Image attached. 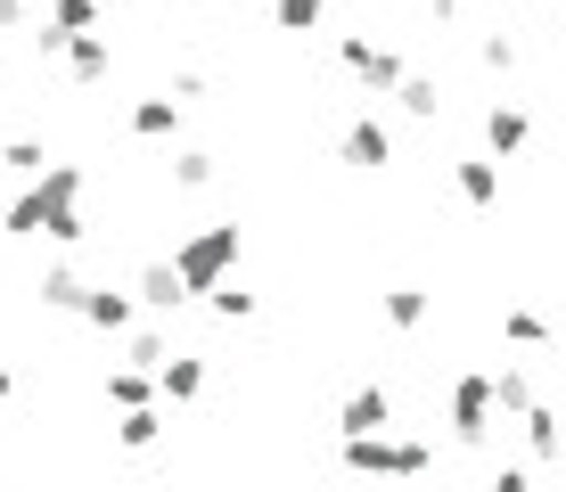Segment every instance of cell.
<instances>
[{
    "mask_svg": "<svg viewBox=\"0 0 566 492\" xmlns=\"http://www.w3.org/2000/svg\"><path fill=\"white\" fill-rule=\"evenodd\" d=\"M345 477H386V484H419L436 468V436H337Z\"/></svg>",
    "mask_w": 566,
    "mask_h": 492,
    "instance_id": "cell-1",
    "label": "cell"
},
{
    "mask_svg": "<svg viewBox=\"0 0 566 492\" xmlns=\"http://www.w3.org/2000/svg\"><path fill=\"white\" fill-rule=\"evenodd\" d=\"M239 239H247L239 222H206V230H189V239L165 254L172 280H181V295H213V287H222L230 271H239Z\"/></svg>",
    "mask_w": 566,
    "mask_h": 492,
    "instance_id": "cell-2",
    "label": "cell"
},
{
    "mask_svg": "<svg viewBox=\"0 0 566 492\" xmlns=\"http://www.w3.org/2000/svg\"><path fill=\"white\" fill-rule=\"evenodd\" d=\"M337 66H345V74H354V83H361L369 98H386V91H395V83H402V74H411V66H402V50H386V42H369V33H337Z\"/></svg>",
    "mask_w": 566,
    "mask_h": 492,
    "instance_id": "cell-3",
    "label": "cell"
},
{
    "mask_svg": "<svg viewBox=\"0 0 566 492\" xmlns=\"http://www.w3.org/2000/svg\"><path fill=\"white\" fill-rule=\"evenodd\" d=\"M452 443H468V451L493 443V386H484V369L452 378Z\"/></svg>",
    "mask_w": 566,
    "mask_h": 492,
    "instance_id": "cell-4",
    "label": "cell"
},
{
    "mask_svg": "<svg viewBox=\"0 0 566 492\" xmlns=\"http://www.w3.org/2000/svg\"><path fill=\"white\" fill-rule=\"evenodd\" d=\"M337 436H395V394H386L378 378H361L337 402Z\"/></svg>",
    "mask_w": 566,
    "mask_h": 492,
    "instance_id": "cell-5",
    "label": "cell"
},
{
    "mask_svg": "<svg viewBox=\"0 0 566 492\" xmlns=\"http://www.w3.org/2000/svg\"><path fill=\"white\" fill-rule=\"evenodd\" d=\"M337 156H345V165H354V172H378V165H395V132H386L378 124V115H354V124H345V140H337Z\"/></svg>",
    "mask_w": 566,
    "mask_h": 492,
    "instance_id": "cell-6",
    "label": "cell"
},
{
    "mask_svg": "<svg viewBox=\"0 0 566 492\" xmlns=\"http://www.w3.org/2000/svg\"><path fill=\"white\" fill-rule=\"evenodd\" d=\"M525 140H534V115H525L517 98H493V107H484V156H493V165H510Z\"/></svg>",
    "mask_w": 566,
    "mask_h": 492,
    "instance_id": "cell-7",
    "label": "cell"
},
{
    "mask_svg": "<svg viewBox=\"0 0 566 492\" xmlns=\"http://www.w3.org/2000/svg\"><path fill=\"white\" fill-rule=\"evenodd\" d=\"M206 378H213L206 353H172V362L156 369V410H189V402L206 394Z\"/></svg>",
    "mask_w": 566,
    "mask_h": 492,
    "instance_id": "cell-8",
    "label": "cell"
},
{
    "mask_svg": "<svg viewBox=\"0 0 566 492\" xmlns=\"http://www.w3.org/2000/svg\"><path fill=\"white\" fill-rule=\"evenodd\" d=\"M57 66H66L74 91H91V83H107V74H115V42H107V33H74V42L57 50Z\"/></svg>",
    "mask_w": 566,
    "mask_h": 492,
    "instance_id": "cell-9",
    "label": "cell"
},
{
    "mask_svg": "<svg viewBox=\"0 0 566 492\" xmlns=\"http://www.w3.org/2000/svg\"><path fill=\"white\" fill-rule=\"evenodd\" d=\"M132 312H181L189 304V295H181V280H172V263H165V254H148V263L140 271H132Z\"/></svg>",
    "mask_w": 566,
    "mask_h": 492,
    "instance_id": "cell-10",
    "label": "cell"
},
{
    "mask_svg": "<svg viewBox=\"0 0 566 492\" xmlns=\"http://www.w3.org/2000/svg\"><path fill=\"white\" fill-rule=\"evenodd\" d=\"M484 386H493V419H517V410H534V402H542V378H534L525 362L484 369Z\"/></svg>",
    "mask_w": 566,
    "mask_h": 492,
    "instance_id": "cell-11",
    "label": "cell"
},
{
    "mask_svg": "<svg viewBox=\"0 0 566 492\" xmlns=\"http://www.w3.org/2000/svg\"><path fill=\"white\" fill-rule=\"evenodd\" d=\"M386 328H395V337H419L427 321H436V287H419V280H402V287H386Z\"/></svg>",
    "mask_w": 566,
    "mask_h": 492,
    "instance_id": "cell-12",
    "label": "cell"
},
{
    "mask_svg": "<svg viewBox=\"0 0 566 492\" xmlns=\"http://www.w3.org/2000/svg\"><path fill=\"white\" fill-rule=\"evenodd\" d=\"M452 189H460L468 213H493V206H501V165H493V156H460V165H452Z\"/></svg>",
    "mask_w": 566,
    "mask_h": 492,
    "instance_id": "cell-13",
    "label": "cell"
},
{
    "mask_svg": "<svg viewBox=\"0 0 566 492\" xmlns=\"http://www.w3.org/2000/svg\"><path fill=\"white\" fill-rule=\"evenodd\" d=\"M74 321L99 328V337H124L140 312H132V295H124V287H83V312H74Z\"/></svg>",
    "mask_w": 566,
    "mask_h": 492,
    "instance_id": "cell-14",
    "label": "cell"
},
{
    "mask_svg": "<svg viewBox=\"0 0 566 492\" xmlns=\"http://www.w3.org/2000/svg\"><path fill=\"white\" fill-rule=\"evenodd\" d=\"M517 427H525V468H558V402H534V410H517Z\"/></svg>",
    "mask_w": 566,
    "mask_h": 492,
    "instance_id": "cell-15",
    "label": "cell"
},
{
    "mask_svg": "<svg viewBox=\"0 0 566 492\" xmlns=\"http://www.w3.org/2000/svg\"><path fill=\"white\" fill-rule=\"evenodd\" d=\"M181 98H165V91H148V98H132V132H140V140H172V132H181Z\"/></svg>",
    "mask_w": 566,
    "mask_h": 492,
    "instance_id": "cell-16",
    "label": "cell"
},
{
    "mask_svg": "<svg viewBox=\"0 0 566 492\" xmlns=\"http://www.w3.org/2000/svg\"><path fill=\"white\" fill-rule=\"evenodd\" d=\"M165 410H156V402H140V410H115V443H124V451H156V443H165Z\"/></svg>",
    "mask_w": 566,
    "mask_h": 492,
    "instance_id": "cell-17",
    "label": "cell"
},
{
    "mask_svg": "<svg viewBox=\"0 0 566 492\" xmlns=\"http://www.w3.org/2000/svg\"><path fill=\"white\" fill-rule=\"evenodd\" d=\"M83 271H74V263H50L42 271V280H33V295H42V312H83Z\"/></svg>",
    "mask_w": 566,
    "mask_h": 492,
    "instance_id": "cell-18",
    "label": "cell"
},
{
    "mask_svg": "<svg viewBox=\"0 0 566 492\" xmlns=\"http://www.w3.org/2000/svg\"><path fill=\"white\" fill-rule=\"evenodd\" d=\"M124 337H132V345H124V369H148V378H156V369L172 362V337H165L156 321H132Z\"/></svg>",
    "mask_w": 566,
    "mask_h": 492,
    "instance_id": "cell-19",
    "label": "cell"
},
{
    "mask_svg": "<svg viewBox=\"0 0 566 492\" xmlns=\"http://www.w3.org/2000/svg\"><path fill=\"white\" fill-rule=\"evenodd\" d=\"M386 98H395V107L411 115V124H436V115H443V91H436V74H402V83L386 91Z\"/></svg>",
    "mask_w": 566,
    "mask_h": 492,
    "instance_id": "cell-20",
    "label": "cell"
},
{
    "mask_svg": "<svg viewBox=\"0 0 566 492\" xmlns=\"http://www.w3.org/2000/svg\"><path fill=\"white\" fill-rule=\"evenodd\" d=\"M501 328H510L517 353H551V321H542L534 304H510V312H501Z\"/></svg>",
    "mask_w": 566,
    "mask_h": 492,
    "instance_id": "cell-21",
    "label": "cell"
},
{
    "mask_svg": "<svg viewBox=\"0 0 566 492\" xmlns=\"http://www.w3.org/2000/svg\"><path fill=\"white\" fill-rule=\"evenodd\" d=\"M206 304H213V321H230V328H247V321H255V312H263V295H247L239 280H222V287H213V295H206Z\"/></svg>",
    "mask_w": 566,
    "mask_h": 492,
    "instance_id": "cell-22",
    "label": "cell"
},
{
    "mask_svg": "<svg viewBox=\"0 0 566 492\" xmlns=\"http://www.w3.org/2000/svg\"><path fill=\"white\" fill-rule=\"evenodd\" d=\"M107 402H115V410L156 402V378H148V369H107Z\"/></svg>",
    "mask_w": 566,
    "mask_h": 492,
    "instance_id": "cell-23",
    "label": "cell"
},
{
    "mask_svg": "<svg viewBox=\"0 0 566 492\" xmlns=\"http://www.w3.org/2000/svg\"><path fill=\"white\" fill-rule=\"evenodd\" d=\"M321 17H328V0H271V25L280 33H321Z\"/></svg>",
    "mask_w": 566,
    "mask_h": 492,
    "instance_id": "cell-24",
    "label": "cell"
},
{
    "mask_svg": "<svg viewBox=\"0 0 566 492\" xmlns=\"http://www.w3.org/2000/svg\"><path fill=\"white\" fill-rule=\"evenodd\" d=\"M99 17H107L99 0H50V25L57 33H99Z\"/></svg>",
    "mask_w": 566,
    "mask_h": 492,
    "instance_id": "cell-25",
    "label": "cell"
},
{
    "mask_svg": "<svg viewBox=\"0 0 566 492\" xmlns=\"http://www.w3.org/2000/svg\"><path fill=\"white\" fill-rule=\"evenodd\" d=\"M213 172H222V156H206V148L172 156V181H181V189H213Z\"/></svg>",
    "mask_w": 566,
    "mask_h": 492,
    "instance_id": "cell-26",
    "label": "cell"
},
{
    "mask_svg": "<svg viewBox=\"0 0 566 492\" xmlns=\"http://www.w3.org/2000/svg\"><path fill=\"white\" fill-rule=\"evenodd\" d=\"M0 165H9V172H25V181H33V172H42L50 156H42V140H9V148H0Z\"/></svg>",
    "mask_w": 566,
    "mask_h": 492,
    "instance_id": "cell-27",
    "label": "cell"
},
{
    "mask_svg": "<svg viewBox=\"0 0 566 492\" xmlns=\"http://www.w3.org/2000/svg\"><path fill=\"white\" fill-rule=\"evenodd\" d=\"M484 492H542V477H534V468H493Z\"/></svg>",
    "mask_w": 566,
    "mask_h": 492,
    "instance_id": "cell-28",
    "label": "cell"
},
{
    "mask_svg": "<svg viewBox=\"0 0 566 492\" xmlns=\"http://www.w3.org/2000/svg\"><path fill=\"white\" fill-rule=\"evenodd\" d=\"M476 57H484V66H493V74H510V66H517V42H510V33H493V42H484Z\"/></svg>",
    "mask_w": 566,
    "mask_h": 492,
    "instance_id": "cell-29",
    "label": "cell"
},
{
    "mask_svg": "<svg viewBox=\"0 0 566 492\" xmlns=\"http://www.w3.org/2000/svg\"><path fill=\"white\" fill-rule=\"evenodd\" d=\"M33 25V0H0V33H25Z\"/></svg>",
    "mask_w": 566,
    "mask_h": 492,
    "instance_id": "cell-30",
    "label": "cell"
},
{
    "mask_svg": "<svg viewBox=\"0 0 566 492\" xmlns=\"http://www.w3.org/2000/svg\"><path fill=\"white\" fill-rule=\"evenodd\" d=\"M460 9H468V0H427V17H443V25H452Z\"/></svg>",
    "mask_w": 566,
    "mask_h": 492,
    "instance_id": "cell-31",
    "label": "cell"
},
{
    "mask_svg": "<svg viewBox=\"0 0 566 492\" xmlns=\"http://www.w3.org/2000/svg\"><path fill=\"white\" fill-rule=\"evenodd\" d=\"M9 402H17V369L0 362V410H9Z\"/></svg>",
    "mask_w": 566,
    "mask_h": 492,
    "instance_id": "cell-32",
    "label": "cell"
},
{
    "mask_svg": "<svg viewBox=\"0 0 566 492\" xmlns=\"http://www.w3.org/2000/svg\"><path fill=\"white\" fill-rule=\"evenodd\" d=\"M0 206H9V197H0Z\"/></svg>",
    "mask_w": 566,
    "mask_h": 492,
    "instance_id": "cell-33",
    "label": "cell"
}]
</instances>
